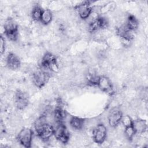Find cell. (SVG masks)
I'll use <instances>...</instances> for the list:
<instances>
[{"label":"cell","instance_id":"obj_1","mask_svg":"<svg viewBox=\"0 0 148 148\" xmlns=\"http://www.w3.org/2000/svg\"><path fill=\"white\" fill-rule=\"evenodd\" d=\"M35 128L38 136L43 141L49 140L54 135V128L47 123L46 117L44 116L36 121Z\"/></svg>","mask_w":148,"mask_h":148},{"label":"cell","instance_id":"obj_2","mask_svg":"<svg viewBox=\"0 0 148 148\" xmlns=\"http://www.w3.org/2000/svg\"><path fill=\"white\" fill-rule=\"evenodd\" d=\"M57 124V125L54 128V135L60 142L66 143L69 139V133L63 123Z\"/></svg>","mask_w":148,"mask_h":148},{"label":"cell","instance_id":"obj_3","mask_svg":"<svg viewBox=\"0 0 148 148\" xmlns=\"http://www.w3.org/2000/svg\"><path fill=\"white\" fill-rule=\"evenodd\" d=\"M42 66L53 72H57L58 69L56 57L50 53H46L43 57L41 62Z\"/></svg>","mask_w":148,"mask_h":148},{"label":"cell","instance_id":"obj_4","mask_svg":"<svg viewBox=\"0 0 148 148\" xmlns=\"http://www.w3.org/2000/svg\"><path fill=\"white\" fill-rule=\"evenodd\" d=\"M4 30L6 36L12 40H16L18 35V27L12 18H8L4 24Z\"/></svg>","mask_w":148,"mask_h":148},{"label":"cell","instance_id":"obj_5","mask_svg":"<svg viewBox=\"0 0 148 148\" xmlns=\"http://www.w3.org/2000/svg\"><path fill=\"white\" fill-rule=\"evenodd\" d=\"M32 131L28 128H23L18 134L17 140L18 142L25 147H30L32 140Z\"/></svg>","mask_w":148,"mask_h":148},{"label":"cell","instance_id":"obj_6","mask_svg":"<svg viewBox=\"0 0 148 148\" xmlns=\"http://www.w3.org/2000/svg\"><path fill=\"white\" fill-rule=\"evenodd\" d=\"M50 77L49 73L43 70H39L34 73L32 80L34 84L38 88H42L48 82Z\"/></svg>","mask_w":148,"mask_h":148},{"label":"cell","instance_id":"obj_7","mask_svg":"<svg viewBox=\"0 0 148 148\" xmlns=\"http://www.w3.org/2000/svg\"><path fill=\"white\" fill-rule=\"evenodd\" d=\"M106 134L107 130L106 127L102 124H99L94 128L92 131V138L95 143L102 144L106 138Z\"/></svg>","mask_w":148,"mask_h":148},{"label":"cell","instance_id":"obj_8","mask_svg":"<svg viewBox=\"0 0 148 148\" xmlns=\"http://www.w3.org/2000/svg\"><path fill=\"white\" fill-rule=\"evenodd\" d=\"M123 114L118 108H112L108 114V123L112 127H117L121 121Z\"/></svg>","mask_w":148,"mask_h":148},{"label":"cell","instance_id":"obj_9","mask_svg":"<svg viewBox=\"0 0 148 148\" xmlns=\"http://www.w3.org/2000/svg\"><path fill=\"white\" fill-rule=\"evenodd\" d=\"M29 103L28 95L21 90H17L15 95V104L18 109H24Z\"/></svg>","mask_w":148,"mask_h":148},{"label":"cell","instance_id":"obj_10","mask_svg":"<svg viewBox=\"0 0 148 148\" xmlns=\"http://www.w3.org/2000/svg\"><path fill=\"white\" fill-rule=\"evenodd\" d=\"M107 20L103 17H98L93 20L89 24V31L91 32L106 28L108 26Z\"/></svg>","mask_w":148,"mask_h":148},{"label":"cell","instance_id":"obj_11","mask_svg":"<svg viewBox=\"0 0 148 148\" xmlns=\"http://www.w3.org/2000/svg\"><path fill=\"white\" fill-rule=\"evenodd\" d=\"M97 86L98 88L106 93H111L113 91V85L108 77L101 76L99 77Z\"/></svg>","mask_w":148,"mask_h":148},{"label":"cell","instance_id":"obj_12","mask_svg":"<svg viewBox=\"0 0 148 148\" xmlns=\"http://www.w3.org/2000/svg\"><path fill=\"white\" fill-rule=\"evenodd\" d=\"M76 9L80 17L83 19L88 18L92 12V8L90 2L88 1L83 2L77 5Z\"/></svg>","mask_w":148,"mask_h":148},{"label":"cell","instance_id":"obj_13","mask_svg":"<svg viewBox=\"0 0 148 148\" xmlns=\"http://www.w3.org/2000/svg\"><path fill=\"white\" fill-rule=\"evenodd\" d=\"M6 65L11 69H17L20 66V60L17 56L13 53H10L7 57Z\"/></svg>","mask_w":148,"mask_h":148},{"label":"cell","instance_id":"obj_14","mask_svg":"<svg viewBox=\"0 0 148 148\" xmlns=\"http://www.w3.org/2000/svg\"><path fill=\"white\" fill-rule=\"evenodd\" d=\"M132 126L136 134L143 133L147 129L146 121L142 119H137L133 121Z\"/></svg>","mask_w":148,"mask_h":148},{"label":"cell","instance_id":"obj_15","mask_svg":"<svg viewBox=\"0 0 148 148\" xmlns=\"http://www.w3.org/2000/svg\"><path fill=\"white\" fill-rule=\"evenodd\" d=\"M84 120L83 119L76 116L72 117L69 121L70 125L72 128L76 130H81L84 125Z\"/></svg>","mask_w":148,"mask_h":148},{"label":"cell","instance_id":"obj_16","mask_svg":"<svg viewBox=\"0 0 148 148\" xmlns=\"http://www.w3.org/2000/svg\"><path fill=\"white\" fill-rule=\"evenodd\" d=\"M66 116L65 112L61 107H57L54 111V118L57 123H62Z\"/></svg>","mask_w":148,"mask_h":148},{"label":"cell","instance_id":"obj_17","mask_svg":"<svg viewBox=\"0 0 148 148\" xmlns=\"http://www.w3.org/2000/svg\"><path fill=\"white\" fill-rule=\"evenodd\" d=\"M139 23L136 17L133 15L128 16L127 18L126 27L131 31H134L138 27Z\"/></svg>","mask_w":148,"mask_h":148},{"label":"cell","instance_id":"obj_18","mask_svg":"<svg viewBox=\"0 0 148 148\" xmlns=\"http://www.w3.org/2000/svg\"><path fill=\"white\" fill-rule=\"evenodd\" d=\"M52 13L49 9L43 10V13L42 14L40 21L45 25L49 24L52 20Z\"/></svg>","mask_w":148,"mask_h":148},{"label":"cell","instance_id":"obj_19","mask_svg":"<svg viewBox=\"0 0 148 148\" xmlns=\"http://www.w3.org/2000/svg\"><path fill=\"white\" fill-rule=\"evenodd\" d=\"M43 10L39 6H35L32 11V18L34 20L39 21L41 19Z\"/></svg>","mask_w":148,"mask_h":148},{"label":"cell","instance_id":"obj_20","mask_svg":"<svg viewBox=\"0 0 148 148\" xmlns=\"http://www.w3.org/2000/svg\"><path fill=\"white\" fill-rule=\"evenodd\" d=\"M125 134L127 136V138L129 140H132L133 137L134 136L135 134H136V132L133 128L132 124L125 127V130H124Z\"/></svg>","mask_w":148,"mask_h":148},{"label":"cell","instance_id":"obj_21","mask_svg":"<svg viewBox=\"0 0 148 148\" xmlns=\"http://www.w3.org/2000/svg\"><path fill=\"white\" fill-rule=\"evenodd\" d=\"M99 77L97 76L95 74L92 73H89L87 76V82L88 83L91 84V85H97L98 81L99 79Z\"/></svg>","mask_w":148,"mask_h":148},{"label":"cell","instance_id":"obj_22","mask_svg":"<svg viewBox=\"0 0 148 148\" xmlns=\"http://www.w3.org/2000/svg\"><path fill=\"white\" fill-rule=\"evenodd\" d=\"M121 121L125 127L132 125L133 123V120L131 119V117L129 116H126L124 117H123Z\"/></svg>","mask_w":148,"mask_h":148},{"label":"cell","instance_id":"obj_23","mask_svg":"<svg viewBox=\"0 0 148 148\" xmlns=\"http://www.w3.org/2000/svg\"><path fill=\"white\" fill-rule=\"evenodd\" d=\"M0 46H1V53L3 54V53L5 51V39H3V36H1V39H0Z\"/></svg>","mask_w":148,"mask_h":148}]
</instances>
